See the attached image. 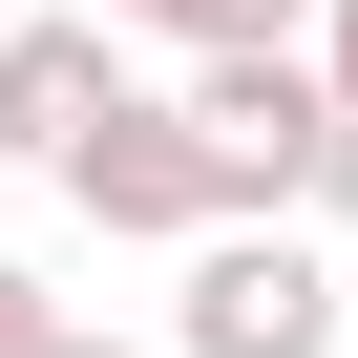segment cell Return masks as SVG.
<instances>
[{"instance_id":"cell-1","label":"cell","mask_w":358,"mask_h":358,"mask_svg":"<svg viewBox=\"0 0 358 358\" xmlns=\"http://www.w3.org/2000/svg\"><path fill=\"white\" fill-rule=\"evenodd\" d=\"M169 106H190V148H211V190H232V232H295V190H316V43H253V64H169Z\"/></svg>"},{"instance_id":"cell-2","label":"cell","mask_w":358,"mask_h":358,"mask_svg":"<svg viewBox=\"0 0 358 358\" xmlns=\"http://www.w3.org/2000/svg\"><path fill=\"white\" fill-rule=\"evenodd\" d=\"M64 211H85L106 253H211V232H232V190H211L190 106H148V85H127V106H106L85 148H64Z\"/></svg>"},{"instance_id":"cell-3","label":"cell","mask_w":358,"mask_h":358,"mask_svg":"<svg viewBox=\"0 0 358 358\" xmlns=\"http://www.w3.org/2000/svg\"><path fill=\"white\" fill-rule=\"evenodd\" d=\"M337 253L316 232H211L190 253V295H169V358H337Z\"/></svg>"},{"instance_id":"cell-4","label":"cell","mask_w":358,"mask_h":358,"mask_svg":"<svg viewBox=\"0 0 358 358\" xmlns=\"http://www.w3.org/2000/svg\"><path fill=\"white\" fill-rule=\"evenodd\" d=\"M106 106H127V43H106V22H64V0H22V22H0V148L64 169Z\"/></svg>"},{"instance_id":"cell-5","label":"cell","mask_w":358,"mask_h":358,"mask_svg":"<svg viewBox=\"0 0 358 358\" xmlns=\"http://www.w3.org/2000/svg\"><path fill=\"white\" fill-rule=\"evenodd\" d=\"M106 43H169V64H253V43H316V0H85Z\"/></svg>"},{"instance_id":"cell-6","label":"cell","mask_w":358,"mask_h":358,"mask_svg":"<svg viewBox=\"0 0 358 358\" xmlns=\"http://www.w3.org/2000/svg\"><path fill=\"white\" fill-rule=\"evenodd\" d=\"M0 358H64V295H43L22 253H0Z\"/></svg>"},{"instance_id":"cell-7","label":"cell","mask_w":358,"mask_h":358,"mask_svg":"<svg viewBox=\"0 0 358 358\" xmlns=\"http://www.w3.org/2000/svg\"><path fill=\"white\" fill-rule=\"evenodd\" d=\"M295 232H358V127H316V190H295Z\"/></svg>"},{"instance_id":"cell-8","label":"cell","mask_w":358,"mask_h":358,"mask_svg":"<svg viewBox=\"0 0 358 358\" xmlns=\"http://www.w3.org/2000/svg\"><path fill=\"white\" fill-rule=\"evenodd\" d=\"M316 106L358 127V0H316Z\"/></svg>"},{"instance_id":"cell-9","label":"cell","mask_w":358,"mask_h":358,"mask_svg":"<svg viewBox=\"0 0 358 358\" xmlns=\"http://www.w3.org/2000/svg\"><path fill=\"white\" fill-rule=\"evenodd\" d=\"M64 358H169V337H85V316H64Z\"/></svg>"},{"instance_id":"cell-10","label":"cell","mask_w":358,"mask_h":358,"mask_svg":"<svg viewBox=\"0 0 358 358\" xmlns=\"http://www.w3.org/2000/svg\"><path fill=\"white\" fill-rule=\"evenodd\" d=\"M0 22H22V0H0Z\"/></svg>"}]
</instances>
